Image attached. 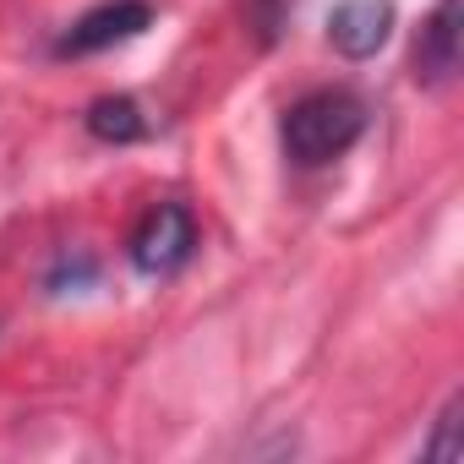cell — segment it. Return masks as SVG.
Here are the masks:
<instances>
[{
  "label": "cell",
  "mask_w": 464,
  "mask_h": 464,
  "mask_svg": "<svg viewBox=\"0 0 464 464\" xmlns=\"http://www.w3.org/2000/svg\"><path fill=\"white\" fill-rule=\"evenodd\" d=\"M459 72V0H437L415 34V82L442 88Z\"/></svg>",
  "instance_id": "5b68a950"
},
{
  "label": "cell",
  "mask_w": 464,
  "mask_h": 464,
  "mask_svg": "<svg viewBox=\"0 0 464 464\" xmlns=\"http://www.w3.org/2000/svg\"><path fill=\"white\" fill-rule=\"evenodd\" d=\"M197 252V213L186 202H153L137 229H131V241H126V257L137 274L148 279H164L175 268H186Z\"/></svg>",
  "instance_id": "7a4b0ae2"
},
{
  "label": "cell",
  "mask_w": 464,
  "mask_h": 464,
  "mask_svg": "<svg viewBox=\"0 0 464 464\" xmlns=\"http://www.w3.org/2000/svg\"><path fill=\"white\" fill-rule=\"evenodd\" d=\"M82 121H88V131H93L99 142H137V137L148 131L137 99H126V93H104V99H93Z\"/></svg>",
  "instance_id": "8992f818"
},
{
  "label": "cell",
  "mask_w": 464,
  "mask_h": 464,
  "mask_svg": "<svg viewBox=\"0 0 464 464\" xmlns=\"http://www.w3.org/2000/svg\"><path fill=\"white\" fill-rule=\"evenodd\" d=\"M148 23H153V6H148V0H99V6H88V12L55 39V55H61V61H77V55L115 50V44L148 34Z\"/></svg>",
  "instance_id": "3957f363"
},
{
  "label": "cell",
  "mask_w": 464,
  "mask_h": 464,
  "mask_svg": "<svg viewBox=\"0 0 464 464\" xmlns=\"http://www.w3.org/2000/svg\"><path fill=\"white\" fill-rule=\"evenodd\" d=\"M361 137H366V104L350 88H312L279 121L285 159L301 169H323V164L344 159Z\"/></svg>",
  "instance_id": "6da1fadb"
},
{
  "label": "cell",
  "mask_w": 464,
  "mask_h": 464,
  "mask_svg": "<svg viewBox=\"0 0 464 464\" xmlns=\"http://www.w3.org/2000/svg\"><path fill=\"white\" fill-rule=\"evenodd\" d=\"M459 415H464V393H453V399L442 404L437 431L420 442V453H426V459H459Z\"/></svg>",
  "instance_id": "52a82bcc"
},
{
  "label": "cell",
  "mask_w": 464,
  "mask_h": 464,
  "mask_svg": "<svg viewBox=\"0 0 464 464\" xmlns=\"http://www.w3.org/2000/svg\"><path fill=\"white\" fill-rule=\"evenodd\" d=\"M393 34V0H339L328 17V44L344 61H366Z\"/></svg>",
  "instance_id": "277c9868"
}]
</instances>
